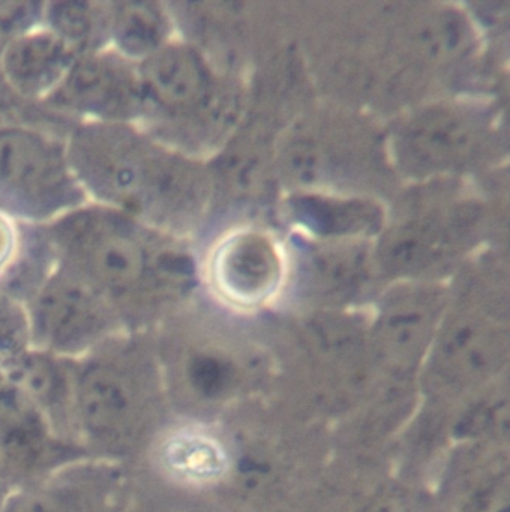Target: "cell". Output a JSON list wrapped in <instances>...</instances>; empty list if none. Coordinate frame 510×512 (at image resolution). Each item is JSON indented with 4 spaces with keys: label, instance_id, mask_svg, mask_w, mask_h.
I'll list each match as a JSON object with an SVG mask.
<instances>
[{
    "label": "cell",
    "instance_id": "obj_1",
    "mask_svg": "<svg viewBox=\"0 0 510 512\" xmlns=\"http://www.w3.org/2000/svg\"><path fill=\"white\" fill-rule=\"evenodd\" d=\"M72 172L87 200L132 215L179 238H197L209 221V164L138 124L77 122L66 134Z\"/></svg>",
    "mask_w": 510,
    "mask_h": 512
},
{
    "label": "cell",
    "instance_id": "obj_2",
    "mask_svg": "<svg viewBox=\"0 0 510 512\" xmlns=\"http://www.w3.org/2000/svg\"><path fill=\"white\" fill-rule=\"evenodd\" d=\"M44 229L54 262L92 287L120 322L185 301L203 284L191 241L117 209L87 202Z\"/></svg>",
    "mask_w": 510,
    "mask_h": 512
},
{
    "label": "cell",
    "instance_id": "obj_3",
    "mask_svg": "<svg viewBox=\"0 0 510 512\" xmlns=\"http://www.w3.org/2000/svg\"><path fill=\"white\" fill-rule=\"evenodd\" d=\"M138 68L146 107L140 125L147 133L206 163L230 143L248 112L242 76L222 70L180 37Z\"/></svg>",
    "mask_w": 510,
    "mask_h": 512
},
{
    "label": "cell",
    "instance_id": "obj_4",
    "mask_svg": "<svg viewBox=\"0 0 510 512\" xmlns=\"http://www.w3.org/2000/svg\"><path fill=\"white\" fill-rule=\"evenodd\" d=\"M510 364V314L494 307L446 310L425 365L426 395L450 434L459 416Z\"/></svg>",
    "mask_w": 510,
    "mask_h": 512
},
{
    "label": "cell",
    "instance_id": "obj_5",
    "mask_svg": "<svg viewBox=\"0 0 510 512\" xmlns=\"http://www.w3.org/2000/svg\"><path fill=\"white\" fill-rule=\"evenodd\" d=\"M344 109L300 113L279 134L275 176L284 193L294 190L371 196L368 131Z\"/></svg>",
    "mask_w": 510,
    "mask_h": 512
},
{
    "label": "cell",
    "instance_id": "obj_6",
    "mask_svg": "<svg viewBox=\"0 0 510 512\" xmlns=\"http://www.w3.org/2000/svg\"><path fill=\"white\" fill-rule=\"evenodd\" d=\"M89 202L66 151V134L32 124L0 125V211L47 226Z\"/></svg>",
    "mask_w": 510,
    "mask_h": 512
},
{
    "label": "cell",
    "instance_id": "obj_7",
    "mask_svg": "<svg viewBox=\"0 0 510 512\" xmlns=\"http://www.w3.org/2000/svg\"><path fill=\"white\" fill-rule=\"evenodd\" d=\"M201 281L218 301L255 310L281 299L287 281L284 235L266 224L239 223L222 230L200 256Z\"/></svg>",
    "mask_w": 510,
    "mask_h": 512
},
{
    "label": "cell",
    "instance_id": "obj_8",
    "mask_svg": "<svg viewBox=\"0 0 510 512\" xmlns=\"http://www.w3.org/2000/svg\"><path fill=\"white\" fill-rule=\"evenodd\" d=\"M24 311L30 347L69 359L107 343L120 323L104 298L56 262Z\"/></svg>",
    "mask_w": 510,
    "mask_h": 512
},
{
    "label": "cell",
    "instance_id": "obj_9",
    "mask_svg": "<svg viewBox=\"0 0 510 512\" xmlns=\"http://www.w3.org/2000/svg\"><path fill=\"white\" fill-rule=\"evenodd\" d=\"M42 106L74 122L140 125L146 112L140 68L111 47L81 56Z\"/></svg>",
    "mask_w": 510,
    "mask_h": 512
},
{
    "label": "cell",
    "instance_id": "obj_10",
    "mask_svg": "<svg viewBox=\"0 0 510 512\" xmlns=\"http://www.w3.org/2000/svg\"><path fill=\"white\" fill-rule=\"evenodd\" d=\"M83 451V446L54 431L26 392L0 367V467L8 493L78 463Z\"/></svg>",
    "mask_w": 510,
    "mask_h": 512
},
{
    "label": "cell",
    "instance_id": "obj_11",
    "mask_svg": "<svg viewBox=\"0 0 510 512\" xmlns=\"http://www.w3.org/2000/svg\"><path fill=\"white\" fill-rule=\"evenodd\" d=\"M287 281L282 298L315 299L323 304L357 301L384 281L374 241H317L285 233Z\"/></svg>",
    "mask_w": 510,
    "mask_h": 512
},
{
    "label": "cell",
    "instance_id": "obj_12",
    "mask_svg": "<svg viewBox=\"0 0 510 512\" xmlns=\"http://www.w3.org/2000/svg\"><path fill=\"white\" fill-rule=\"evenodd\" d=\"M275 209L285 233L317 241H375L387 220L374 197L329 191H287Z\"/></svg>",
    "mask_w": 510,
    "mask_h": 512
},
{
    "label": "cell",
    "instance_id": "obj_13",
    "mask_svg": "<svg viewBox=\"0 0 510 512\" xmlns=\"http://www.w3.org/2000/svg\"><path fill=\"white\" fill-rule=\"evenodd\" d=\"M479 130L468 116L449 109H428L401 122L390 148L396 166L411 176L456 167L477 149Z\"/></svg>",
    "mask_w": 510,
    "mask_h": 512
},
{
    "label": "cell",
    "instance_id": "obj_14",
    "mask_svg": "<svg viewBox=\"0 0 510 512\" xmlns=\"http://www.w3.org/2000/svg\"><path fill=\"white\" fill-rule=\"evenodd\" d=\"M459 220L447 212H423L386 221L374 241L381 278L411 281L443 262L465 229Z\"/></svg>",
    "mask_w": 510,
    "mask_h": 512
},
{
    "label": "cell",
    "instance_id": "obj_15",
    "mask_svg": "<svg viewBox=\"0 0 510 512\" xmlns=\"http://www.w3.org/2000/svg\"><path fill=\"white\" fill-rule=\"evenodd\" d=\"M80 58L44 25L15 38L0 53V77L12 95L42 106Z\"/></svg>",
    "mask_w": 510,
    "mask_h": 512
},
{
    "label": "cell",
    "instance_id": "obj_16",
    "mask_svg": "<svg viewBox=\"0 0 510 512\" xmlns=\"http://www.w3.org/2000/svg\"><path fill=\"white\" fill-rule=\"evenodd\" d=\"M0 367L26 392L59 436L80 445L75 427V359L27 347Z\"/></svg>",
    "mask_w": 510,
    "mask_h": 512
},
{
    "label": "cell",
    "instance_id": "obj_17",
    "mask_svg": "<svg viewBox=\"0 0 510 512\" xmlns=\"http://www.w3.org/2000/svg\"><path fill=\"white\" fill-rule=\"evenodd\" d=\"M53 266L44 226L20 223L0 211V290L24 305Z\"/></svg>",
    "mask_w": 510,
    "mask_h": 512
},
{
    "label": "cell",
    "instance_id": "obj_18",
    "mask_svg": "<svg viewBox=\"0 0 510 512\" xmlns=\"http://www.w3.org/2000/svg\"><path fill=\"white\" fill-rule=\"evenodd\" d=\"M170 5L158 2H110V47L135 64L176 40Z\"/></svg>",
    "mask_w": 510,
    "mask_h": 512
},
{
    "label": "cell",
    "instance_id": "obj_19",
    "mask_svg": "<svg viewBox=\"0 0 510 512\" xmlns=\"http://www.w3.org/2000/svg\"><path fill=\"white\" fill-rule=\"evenodd\" d=\"M42 25L78 56L110 47V2H45Z\"/></svg>",
    "mask_w": 510,
    "mask_h": 512
},
{
    "label": "cell",
    "instance_id": "obj_20",
    "mask_svg": "<svg viewBox=\"0 0 510 512\" xmlns=\"http://www.w3.org/2000/svg\"><path fill=\"white\" fill-rule=\"evenodd\" d=\"M78 463L36 484L9 491L0 500V512H90L92 499Z\"/></svg>",
    "mask_w": 510,
    "mask_h": 512
},
{
    "label": "cell",
    "instance_id": "obj_21",
    "mask_svg": "<svg viewBox=\"0 0 510 512\" xmlns=\"http://www.w3.org/2000/svg\"><path fill=\"white\" fill-rule=\"evenodd\" d=\"M450 437L458 442H510V364L459 416Z\"/></svg>",
    "mask_w": 510,
    "mask_h": 512
},
{
    "label": "cell",
    "instance_id": "obj_22",
    "mask_svg": "<svg viewBox=\"0 0 510 512\" xmlns=\"http://www.w3.org/2000/svg\"><path fill=\"white\" fill-rule=\"evenodd\" d=\"M459 512H510V464L483 475L468 490Z\"/></svg>",
    "mask_w": 510,
    "mask_h": 512
},
{
    "label": "cell",
    "instance_id": "obj_23",
    "mask_svg": "<svg viewBox=\"0 0 510 512\" xmlns=\"http://www.w3.org/2000/svg\"><path fill=\"white\" fill-rule=\"evenodd\" d=\"M45 2H0V53L11 41L42 25Z\"/></svg>",
    "mask_w": 510,
    "mask_h": 512
},
{
    "label": "cell",
    "instance_id": "obj_24",
    "mask_svg": "<svg viewBox=\"0 0 510 512\" xmlns=\"http://www.w3.org/2000/svg\"><path fill=\"white\" fill-rule=\"evenodd\" d=\"M5 124H32L53 128L57 124V119L47 107L32 106L18 100L6 88L0 77V125Z\"/></svg>",
    "mask_w": 510,
    "mask_h": 512
},
{
    "label": "cell",
    "instance_id": "obj_25",
    "mask_svg": "<svg viewBox=\"0 0 510 512\" xmlns=\"http://www.w3.org/2000/svg\"><path fill=\"white\" fill-rule=\"evenodd\" d=\"M204 451H206V448H204V445L201 446V449L200 451H198V454L195 455V461H197V463H200V466L203 467V469H206V460H204ZM192 464H194V454H191V455H188V457H186V460H185V466L186 467H191L192 469Z\"/></svg>",
    "mask_w": 510,
    "mask_h": 512
},
{
    "label": "cell",
    "instance_id": "obj_26",
    "mask_svg": "<svg viewBox=\"0 0 510 512\" xmlns=\"http://www.w3.org/2000/svg\"><path fill=\"white\" fill-rule=\"evenodd\" d=\"M6 493H8V490H6L5 481H3L2 467H0V500L3 499Z\"/></svg>",
    "mask_w": 510,
    "mask_h": 512
}]
</instances>
